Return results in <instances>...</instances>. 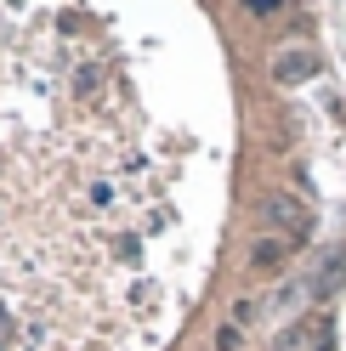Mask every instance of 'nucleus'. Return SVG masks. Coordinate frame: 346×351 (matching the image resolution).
<instances>
[{
    "mask_svg": "<svg viewBox=\"0 0 346 351\" xmlns=\"http://www.w3.org/2000/svg\"><path fill=\"white\" fill-rule=\"evenodd\" d=\"M244 12L250 17H273V12H284V0H244Z\"/></svg>",
    "mask_w": 346,
    "mask_h": 351,
    "instance_id": "4",
    "label": "nucleus"
},
{
    "mask_svg": "<svg viewBox=\"0 0 346 351\" xmlns=\"http://www.w3.org/2000/svg\"><path fill=\"white\" fill-rule=\"evenodd\" d=\"M290 255H295V250L284 244V238H273V232H267V238H262V244H255V250H250V267H255V272H273V267H284V261H290Z\"/></svg>",
    "mask_w": 346,
    "mask_h": 351,
    "instance_id": "3",
    "label": "nucleus"
},
{
    "mask_svg": "<svg viewBox=\"0 0 346 351\" xmlns=\"http://www.w3.org/2000/svg\"><path fill=\"white\" fill-rule=\"evenodd\" d=\"M307 74H318V57H312V51H284V57H273V80L295 85V80H307Z\"/></svg>",
    "mask_w": 346,
    "mask_h": 351,
    "instance_id": "2",
    "label": "nucleus"
},
{
    "mask_svg": "<svg viewBox=\"0 0 346 351\" xmlns=\"http://www.w3.org/2000/svg\"><path fill=\"white\" fill-rule=\"evenodd\" d=\"M267 227H273V238H284L290 250H301L312 238V210L301 199H290V193H278V199H267Z\"/></svg>",
    "mask_w": 346,
    "mask_h": 351,
    "instance_id": "1",
    "label": "nucleus"
}]
</instances>
